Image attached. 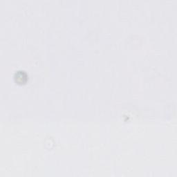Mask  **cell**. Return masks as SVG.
<instances>
[{"label":"cell","instance_id":"cell-1","mask_svg":"<svg viewBox=\"0 0 177 177\" xmlns=\"http://www.w3.org/2000/svg\"><path fill=\"white\" fill-rule=\"evenodd\" d=\"M15 80L19 83H24L27 80V76L24 71H19L16 73Z\"/></svg>","mask_w":177,"mask_h":177}]
</instances>
